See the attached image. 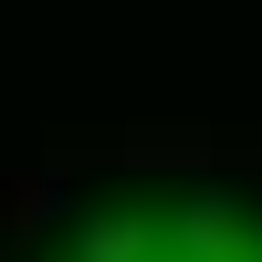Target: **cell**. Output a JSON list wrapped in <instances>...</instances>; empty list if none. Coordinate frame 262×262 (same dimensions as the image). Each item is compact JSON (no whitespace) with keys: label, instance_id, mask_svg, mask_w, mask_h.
<instances>
[{"label":"cell","instance_id":"cell-1","mask_svg":"<svg viewBox=\"0 0 262 262\" xmlns=\"http://www.w3.org/2000/svg\"><path fill=\"white\" fill-rule=\"evenodd\" d=\"M53 262H262V210L252 200H126L95 210L53 242Z\"/></svg>","mask_w":262,"mask_h":262}]
</instances>
